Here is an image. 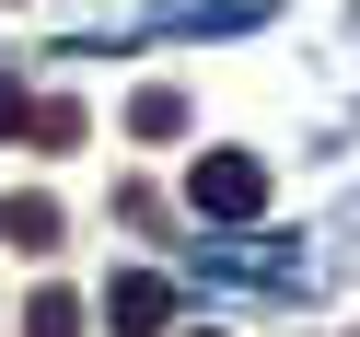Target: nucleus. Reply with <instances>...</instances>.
<instances>
[{
  "mask_svg": "<svg viewBox=\"0 0 360 337\" xmlns=\"http://www.w3.org/2000/svg\"><path fill=\"white\" fill-rule=\"evenodd\" d=\"M186 198H198L210 221H256V210H267V163H256V151H198Z\"/></svg>",
  "mask_w": 360,
  "mask_h": 337,
  "instance_id": "f257e3e1",
  "label": "nucleus"
},
{
  "mask_svg": "<svg viewBox=\"0 0 360 337\" xmlns=\"http://www.w3.org/2000/svg\"><path fill=\"white\" fill-rule=\"evenodd\" d=\"M0 233H12V210H0Z\"/></svg>",
  "mask_w": 360,
  "mask_h": 337,
  "instance_id": "0eeeda50",
  "label": "nucleus"
},
{
  "mask_svg": "<svg viewBox=\"0 0 360 337\" xmlns=\"http://www.w3.org/2000/svg\"><path fill=\"white\" fill-rule=\"evenodd\" d=\"M24 337H82V303H70V291H35V303H24Z\"/></svg>",
  "mask_w": 360,
  "mask_h": 337,
  "instance_id": "7ed1b4c3",
  "label": "nucleus"
},
{
  "mask_svg": "<svg viewBox=\"0 0 360 337\" xmlns=\"http://www.w3.org/2000/svg\"><path fill=\"white\" fill-rule=\"evenodd\" d=\"M105 314H117V337H151L174 314V279H163V267H128V279L105 291Z\"/></svg>",
  "mask_w": 360,
  "mask_h": 337,
  "instance_id": "f03ea898",
  "label": "nucleus"
},
{
  "mask_svg": "<svg viewBox=\"0 0 360 337\" xmlns=\"http://www.w3.org/2000/svg\"><path fill=\"white\" fill-rule=\"evenodd\" d=\"M24 117H35V105H24V82H0V140H24Z\"/></svg>",
  "mask_w": 360,
  "mask_h": 337,
  "instance_id": "423d86ee",
  "label": "nucleus"
},
{
  "mask_svg": "<svg viewBox=\"0 0 360 337\" xmlns=\"http://www.w3.org/2000/svg\"><path fill=\"white\" fill-rule=\"evenodd\" d=\"M128 128H140V140H174V128H186V105H174V94H140V105H128Z\"/></svg>",
  "mask_w": 360,
  "mask_h": 337,
  "instance_id": "20e7f679",
  "label": "nucleus"
},
{
  "mask_svg": "<svg viewBox=\"0 0 360 337\" xmlns=\"http://www.w3.org/2000/svg\"><path fill=\"white\" fill-rule=\"evenodd\" d=\"M198 337H221V326H198Z\"/></svg>",
  "mask_w": 360,
  "mask_h": 337,
  "instance_id": "6e6552de",
  "label": "nucleus"
},
{
  "mask_svg": "<svg viewBox=\"0 0 360 337\" xmlns=\"http://www.w3.org/2000/svg\"><path fill=\"white\" fill-rule=\"evenodd\" d=\"M35 151H82V105H35Z\"/></svg>",
  "mask_w": 360,
  "mask_h": 337,
  "instance_id": "39448f33",
  "label": "nucleus"
}]
</instances>
